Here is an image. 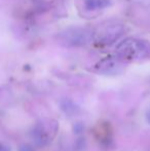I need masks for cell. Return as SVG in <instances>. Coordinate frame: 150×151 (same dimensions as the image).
Listing matches in <instances>:
<instances>
[{
	"instance_id": "1",
	"label": "cell",
	"mask_w": 150,
	"mask_h": 151,
	"mask_svg": "<svg viewBox=\"0 0 150 151\" xmlns=\"http://www.w3.org/2000/svg\"><path fill=\"white\" fill-rule=\"evenodd\" d=\"M115 54L123 62L145 60L150 56V42L140 38H126L116 45Z\"/></svg>"
},
{
	"instance_id": "2",
	"label": "cell",
	"mask_w": 150,
	"mask_h": 151,
	"mask_svg": "<svg viewBox=\"0 0 150 151\" xmlns=\"http://www.w3.org/2000/svg\"><path fill=\"white\" fill-rule=\"evenodd\" d=\"M57 39L61 45L66 47L85 46L94 40V31L85 27H68L59 32Z\"/></svg>"
},
{
	"instance_id": "3",
	"label": "cell",
	"mask_w": 150,
	"mask_h": 151,
	"mask_svg": "<svg viewBox=\"0 0 150 151\" xmlns=\"http://www.w3.org/2000/svg\"><path fill=\"white\" fill-rule=\"evenodd\" d=\"M59 129V123L55 119H40L31 129V138L38 147H46L52 142Z\"/></svg>"
},
{
	"instance_id": "4",
	"label": "cell",
	"mask_w": 150,
	"mask_h": 151,
	"mask_svg": "<svg viewBox=\"0 0 150 151\" xmlns=\"http://www.w3.org/2000/svg\"><path fill=\"white\" fill-rule=\"evenodd\" d=\"M124 26L119 22L109 21L99 25L94 32V40L100 45H111L123 34Z\"/></svg>"
},
{
	"instance_id": "5",
	"label": "cell",
	"mask_w": 150,
	"mask_h": 151,
	"mask_svg": "<svg viewBox=\"0 0 150 151\" xmlns=\"http://www.w3.org/2000/svg\"><path fill=\"white\" fill-rule=\"evenodd\" d=\"M124 69V62L118 57H108L99 61L95 66V70L98 73L106 76H113L120 74Z\"/></svg>"
},
{
	"instance_id": "6",
	"label": "cell",
	"mask_w": 150,
	"mask_h": 151,
	"mask_svg": "<svg viewBox=\"0 0 150 151\" xmlns=\"http://www.w3.org/2000/svg\"><path fill=\"white\" fill-rule=\"evenodd\" d=\"M84 6L88 10H100L110 5V0H83Z\"/></svg>"
},
{
	"instance_id": "7",
	"label": "cell",
	"mask_w": 150,
	"mask_h": 151,
	"mask_svg": "<svg viewBox=\"0 0 150 151\" xmlns=\"http://www.w3.org/2000/svg\"><path fill=\"white\" fill-rule=\"evenodd\" d=\"M61 106H62L63 110H64L66 114H70V113L74 114L75 113L76 105L72 101H70V100H67V99L64 100V101L62 102V104H61Z\"/></svg>"
},
{
	"instance_id": "8",
	"label": "cell",
	"mask_w": 150,
	"mask_h": 151,
	"mask_svg": "<svg viewBox=\"0 0 150 151\" xmlns=\"http://www.w3.org/2000/svg\"><path fill=\"white\" fill-rule=\"evenodd\" d=\"M19 151H35V149L29 144H22L19 147Z\"/></svg>"
},
{
	"instance_id": "9",
	"label": "cell",
	"mask_w": 150,
	"mask_h": 151,
	"mask_svg": "<svg viewBox=\"0 0 150 151\" xmlns=\"http://www.w3.org/2000/svg\"><path fill=\"white\" fill-rule=\"evenodd\" d=\"M0 151H10V149H9V147H8V146L0 143Z\"/></svg>"
},
{
	"instance_id": "10",
	"label": "cell",
	"mask_w": 150,
	"mask_h": 151,
	"mask_svg": "<svg viewBox=\"0 0 150 151\" xmlns=\"http://www.w3.org/2000/svg\"><path fill=\"white\" fill-rule=\"evenodd\" d=\"M146 119L150 123V108H149L148 110H147V112H146Z\"/></svg>"
}]
</instances>
